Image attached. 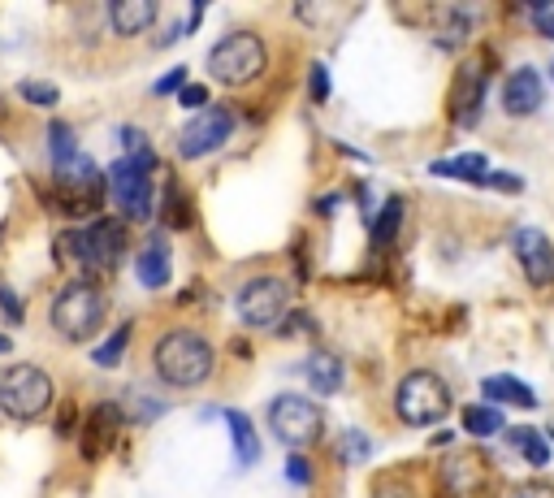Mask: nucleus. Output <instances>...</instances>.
Masks as SVG:
<instances>
[{"label": "nucleus", "mask_w": 554, "mask_h": 498, "mask_svg": "<svg viewBox=\"0 0 554 498\" xmlns=\"http://www.w3.org/2000/svg\"><path fill=\"white\" fill-rule=\"evenodd\" d=\"M52 252H57L61 265L83 273V282L104 278V273H113L117 265H122V256H126V221L96 217L83 230H65Z\"/></svg>", "instance_id": "1"}, {"label": "nucleus", "mask_w": 554, "mask_h": 498, "mask_svg": "<svg viewBox=\"0 0 554 498\" xmlns=\"http://www.w3.org/2000/svg\"><path fill=\"white\" fill-rule=\"evenodd\" d=\"M9 117V104H5V91H0V122H5Z\"/></svg>", "instance_id": "41"}, {"label": "nucleus", "mask_w": 554, "mask_h": 498, "mask_svg": "<svg viewBox=\"0 0 554 498\" xmlns=\"http://www.w3.org/2000/svg\"><path fill=\"white\" fill-rule=\"evenodd\" d=\"M490 187H498V191H511V195H516V191H524V182H520L516 174H490Z\"/></svg>", "instance_id": "38"}, {"label": "nucleus", "mask_w": 554, "mask_h": 498, "mask_svg": "<svg viewBox=\"0 0 554 498\" xmlns=\"http://www.w3.org/2000/svg\"><path fill=\"white\" fill-rule=\"evenodd\" d=\"M161 221H165V230H191V200H187V195H182L178 178H169V182H165Z\"/></svg>", "instance_id": "27"}, {"label": "nucleus", "mask_w": 554, "mask_h": 498, "mask_svg": "<svg viewBox=\"0 0 554 498\" xmlns=\"http://www.w3.org/2000/svg\"><path fill=\"white\" fill-rule=\"evenodd\" d=\"M9 347H13V343H9V334H0V356H9Z\"/></svg>", "instance_id": "40"}, {"label": "nucleus", "mask_w": 554, "mask_h": 498, "mask_svg": "<svg viewBox=\"0 0 554 498\" xmlns=\"http://www.w3.org/2000/svg\"><path fill=\"white\" fill-rule=\"evenodd\" d=\"M481 390H485V399H490L494 408H520V412H533V408H537V395L520 382V377H511V373L485 377Z\"/></svg>", "instance_id": "18"}, {"label": "nucleus", "mask_w": 554, "mask_h": 498, "mask_svg": "<svg viewBox=\"0 0 554 498\" xmlns=\"http://www.w3.org/2000/svg\"><path fill=\"white\" fill-rule=\"evenodd\" d=\"M178 104H182V109L204 113V109H208V87H204V83H187V87L178 91Z\"/></svg>", "instance_id": "30"}, {"label": "nucleus", "mask_w": 554, "mask_h": 498, "mask_svg": "<svg viewBox=\"0 0 554 498\" xmlns=\"http://www.w3.org/2000/svg\"><path fill=\"white\" fill-rule=\"evenodd\" d=\"M481 100H485V70L481 65H468L455 83V122L459 126H477L481 117Z\"/></svg>", "instance_id": "17"}, {"label": "nucleus", "mask_w": 554, "mask_h": 498, "mask_svg": "<svg viewBox=\"0 0 554 498\" xmlns=\"http://www.w3.org/2000/svg\"><path fill=\"white\" fill-rule=\"evenodd\" d=\"M18 96L26 104H35V109H52V104L61 100V91L52 83H39V78H26V83H18Z\"/></svg>", "instance_id": "29"}, {"label": "nucleus", "mask_w": 554, "mask_h": 498, "mask_svg": "<svg viewBox=\"0 0 554 498\" xmlns=\"http://www.w3.org/2000/svg\"><path fill=\"white\" fill-rule=\"evenodd\" d=\"M399 226H403V200L394 195V200L381 204V217H373V226H368V234H373V247H377V252H386V247L394 243Z\"/></svg>", "instance_id": "26"}, {"label": "nucleus", "mask_w": 554, "mask_h": 498, "mask_svg": "<svg viewBox=\"0 0 554 498\" xmlns=\"http://www.w3.org/2000/svg\"><path fill=\"white\" fill-rule=\"evenodd\" d=\"M126 343H130V325L113 330V334H109V343L91 351V360H96L100 369H117V364H122V356H126Z\"/></svg>", "instance_id": "28"}, {"label": "nucleus", "mask_w": 554, "mask_h": 498, "mask_svg": "<svg viewBox=\"0 0 554 498\" xmlns=\"http://www.w3.org/2000/svg\"><path fill=\"white\" fill-rule=\"evenodd\" d=\"M373 498H416V494H412V486H407V481H399V477H381L377 486H373Z\"/></svg>", "instance_id": "31"}, {"label": "nucleus", "mask_w": 554, "mask_h": 498, "mask_svg": "<svg viewBox=\"0 0 554 498\" xmlns=\"http://www.w3.org/2000/svg\"><path fill=\"white\" fill-rule=\"evenodd\" d=\"M433 174L438 178H459V182H490V161L477 152L468 156H455V161H438L433 165Z\"/></svg>", "instance_id": "24"}, {"label": "nucleus", "mask_w": 554, "mask_h": 498, "mask_svg": "<svg viewBox=\"0 0 554 498\" xmlns=\"http://www.w3.org/2000/svg\"><path fill=\"white\" fill-rule=\"evenodd\" d=\"M394 412H399L403 425L412 429H433L446 421V412H451V390H446V382L438 373L429 369H416L407 373L399 390H394Z\"/></svg>", "instance_id": "5"}, {"label": "nucleus", "mask_w": 554, "mask_h": 498, "mask_svg": "<svg viewBox=\"0 0 554 498\" xmlns=\"http://www.w3.org/2000/svg\"><path fill=\"white\" fill-rule=\"evenodd\" d=\"M269 70V48L256 31H234L208 48V74L221 87H252Z\"/></svg>", "instance_id": "4"}, {"label": "nucleus", "mask_w": 554, "mask_h": 498, "mask_svg": "<svg viewBox=\"0 0 554 498\" xmlns=\"http://www.w3.org/2000/svg\"><path fill=\"white\" fill-rule=\"evenodd\" d=\"M459 425H464V434H472V438H490L503 429V412H498L494 403H472V408L459 412Z\"/></svg>", "instance_id": "25"}, {"label": "nucleus", "mask_w": 554, "mask_h": 498, "mask_svg": "<svg viewBox=\"0 0 554 498\" xmlns=\"http://www.w3.org/2000/svg\"><path fill=\"white\" fill-rule=\"evenodd\" d=\"M109 22H113V31L122 39H135L156 22V5H152V0H113Z\"/></svg>", "instance_id": "19"}, {"label": "nucleus", "mask_w": 554, "mask_h": 498, "mask_svg": "<svg viewBox=\"0 0 554 498\" xmlns=\"http://www.w3.org/2000/svg\"><path fill=\"white\" fill-rule=\"evenodd\" d=\"M213 343L200 334V330H169L156 338L152 347V369L165 386L174 390H195L213 377Z\"/></svg>", "instance_id": "2"}, {"label": "nucleus", "mask_w": 554, "mask_h": 498, "mask_svg": "<svg viewBox=\"0 0 554 498\" xmlns=\"http://www.w3.org/2000/svg\"><path fill=\"white\" fill-rule=\"evenodd\" d=\"M152 169L156 156H122L109 165V200L117 204L122 221H148L152 217Z\"/></svg>", "instance_id": "8"}, {"label": "nucleus", "mask_w": 554, "mask_h": 498, "mask_svg": "<svg viewBox=\"0 0 554 498\" xmlns=\"http://www.w3.org/2000/svg\"><path fill=\"white\" fill-rule=\"evenodd\" d=\"M303 373H308L316 395H338L342 382H347V364H342V356H334V351H312Z\"/></svg>", "instance_id": "20"}, {"label": "nucleus", "mask_w": 554, "mask_h": 498, "mask_svg": "<svg viewBox=\"0 0 554 498\" xmlns=\"http://www.w3.org/2000/svg\"><path fill=\"white\" fill-rule=\"evenodd\" d=\"M308 91H312V104H325L329 100V70L321 61L312 65V83H308Z\"/></svg>", "instance_id": "33"}, {"label": "nucleus", "mask_w": 554, "mask_h": 498, "mask_svg": "<svg viewBox=\"0 0 554 498\" xmlns=\"http://www.w3.org/2000/svg\"><path fill=\"white\" fill-rule=\"evenodd\" d=\"M511 247H516V260L524 269V278H529L537 291H546V286H554V247L550 239L537 226H524L516 230V239H511Z\"/></svg>", "instance_id": "12"}, {"label": "nucleus", "mask_w": 554, "mask_h": 498, "mask_svg": "<svg viewBox=\"0 0 554 498\" xmlns=\"http://www.w3.org/2000/svg\"><path fill=\"white\" fill-rule=\"evenodd\" d=\"M122 421H126L122 403H96V408L83 416V460L109 455L117 447V434H122Z\"/></svg>", "instance_id": "13"}, {"label": "nucleus", "mask_w": 554, "mask_h": 498, "mask_svg": "<svg viewBox=\"0 0 554 498\" xmlns=\"http://www.w3.org/2000/svg\"><path fill=\"white\" fill-rule=\"evenodd\" d=\"M485 481H490V468H485L481 451H451L442 460V486L451 498H472Z\"/></svg>", "instance_id": "14"}, {"label": "nucleus", "mask_w": 554, "mask_h": 498, "mask_svg": "<svg viewBox=\"0 0 554 498\" xmlns=\"http://www.w3.org/2000/svg\"><path fill=\"white\" fill-rule=\"evenodd\" d=\"M286 477L295 481V486H312V464L303 460V455H290V460H286Z\"/></svg>", "instance_id": "36"}, {"label": "nucleus", "mask_w": 554, "mask_h": 498, "mask_svg": "<svg viewBox=\"0 0 554 498\" xmlns=\"http://www.w3.org/2000/svg\"><path fill=\"white\" fill-rule=\"evenodd\" d=\"M507 447L516 451L524 464H533V468H546V464H550V438H546V434H537L533 425L507 429Z\"/></svg>", "instance_id": "21"}, {"label": "nucleus", "mask_w": 554, "mask_h": 498, "mask_svg": "<svg viewBox=\"0 0 554 498\" xmlns=\"http://www.w3.org/2000/svg\"><path fill=\"white\" fill-rule=\"evenodd\" d=\"M226 429H230V438H234V455H239V468L256 464V455H260L256 425L247 421V416H243L239 408H230V412H226Z\"/></svg>", "instance_id": "22"}, {"label": "nucleus", "mask_w": 554, "mask_h": 498, "mask_svg": "<svg viewBox=\"0 0 554 498\" xmlns=\"http://www.w3.org/2000/svg\"><path fill=\"white\" fill-rule=\"evenodd\" d=\"M230 135H234V109H226V104L204 109V113H195L187 130L178 135V156L182 161H200V156L226 148Z\"/></svg>", "instance_id": "11"}, {"label": "nucleus", "mask_w": 554, "mask_h": 498, "mask_svg": "<svg viewBox=\"0 0 554 498\" xmlns=\"http://www.w3.org/2000/svg\"><path fill=\"white\" fill-rule=\"evenodd\" d=\"M342 455L355 464V460H368V438L364 434H355V429H347L342 434Z\"/></svg>", "instance_id": "32"}, {"label": "nucleus", "mask_w": 554, "mask_h": 498, "mask_svg": "<svg viewBox=\"0 0 554 498\" xmlns=\"http://www.w3.org/2000/svg\"><path fill=\"white\" fill-rule=\"evenodd\" d=\"M290 282L277 278V273H260V278L243 282V291L234 295V308H239V321L252 325V330H277L282 317L290 312Z\"/></svg>", "instance_id": "10"}, {"label": "nucleus", "mask_w": 554, "mask_h": 498, "mask_svg": "<svg viewBox=\"0 0 554 498\" xmlns=\"http://www.w3.org/2000/svg\"><path fill=\"white\" fill-rule=\"evenodd\" d=\"M48 156H52V174H61V169H70L78 156V139H74V126L65 122H52L48 126Z\"/></svg>", "instance_id": "23"}, {"label": "nucleus", "mask_w": 554, "mask_h": 498, "mask_svg": "<svg viewBox=\"0 0 554 498\" xmlns=\"http://www.w3.org/2000/svg\"><path fill=\"white\" fill-rule=\"evenodd\" d=\"M182 87H187V70H182V65H178V70H169L165 78H156V96H174V91H182Z\"/></svg>", "instance_id": "34"}, {"label": "nucleus", "mask_w": 554, "mask_h": 498, "mask_svg": "<svg viewBox=\"0 0 554 498\" xmlns=\"http://www.w3.org/2000/svg\"><path fill=\"white\" fill-rule=\"evenodd\" d=\"M135 278H139V286H148V291L169 286V278H174V260H169L165 239H148V247L135 256Z\"/></svg>", "instance_id": "16"}, {"label": "nucleus", "mask_w": 554, "mask_h": 498, "mask_svg": "<svg viewBox=\"0 0 554 498\" xmlns=\"http://www.w3.org/2000/svg\"><path fill=\"white\" fill-rule=\"evenodd\" d=\"M533 26H537V35L554 39V0L550 5H533Z\"/></svg>", "instance_id": "37"}, {"label": "nucleus", "mask_w": 554, "mask_h": 498, "mask_svg": "<svg viewBox=\"0 0 554 498\" xmlns=\"http://www.w3.org/2000/svg\"><path fill=\"white\" fill-rule=\"evenodd\" d=\"M511 498H554V486H546V481H542V486H520Z\"/></svg>", "instance_id": "39"}, {"label": "nucleus", "mask_w": 554, "mask_h": 498, "mask_svg": "<svg viewBox=\"0 0 554 498\" xmlns=\"http://www.w3.org/2000/svg\"><path fill=\"white\" fill-rule=\"evenodd\" d=\"M546 104V78L533 70V65H520V70L507 74L503 83V109L511 117H533Z\"/></svg>", "instance_id": "15"}, {"label": "nucleus", "mask_w": 554, "mask_h": 498, "mask_svg": "<svg viewBox=\"0 0 554 498\" xmlns=\"http://www.w3.org/2000/svg\"><path fill=\"white\" fill-rule=\"evenodd\" d=\"M546 438H550V442H554V429H550V434H546Z\"/></svg>", "instance_id": "42"}, {"label": "nucleus", "mask_w": 554, "mask_h": 498, "mask_svg": "<svg viewBox=\"0 0 554 498\" xmlns=\"http://www.w3.org/2000/svg\"><path fill=\"white\" fill-rule=\"evenodd\" d=\"M104 317H109V299L96 282L74 278L70 286H61V295L52 299V330H57L65 343H91L104 330Z\"/></svg>", "instance_id": "3"}, {"label": "nucleus", "mask_w": 554, "mask_h": 498, "mask_svg": "<svg viewBox=\"0 0 554 498\" xmlns=\"http://www.w3.org/2000/svg\"><path fill=\"white\" fill-rule=\"evenodd\" d=\"M52 399H57V386L39 364H13L0 377V412L13 421H39L52 408Z\"/></svg>", "instance_id": "7"}, {"label": "nucleus", "mask_w": 554, "mask_h": 498, "mask_svg": "<svg viewBox=\"0 0 554 498\" xmlns=\"http://www.w3.org/2000/svg\"><path fill=\"white\" fill-rule=\"evenodd\" d=\"M0 312H5V317H9L13 325H22V317H26V312H22V299L13 295L5 282H0Z\"/></svg>", "instance_id": "35"}, {"label": "nucleus", "mask_w": 554, "mask_h": 498, "mask_svg": "<svg viewBox=\"0 0 554 498\" xmlns=\"http://www.w3.org/2000/svg\"><path fill=\"white\" fill-rule=\"evenodd\" d=\"M269 429L282 447H290V455H303L308 447L321 442L325 416L308 395H295V390H290V395H277L269 403Z\"/></svg>", "instance_id": "6"}, {"label": "nucleus", "mask_w": 554, "mask_h": 498, "mask_svg": "<svg viewBox=\"0 0 554 498\" xmlns=\"http://www.w3.org/2000/svg\"><path fill=\"white\" fill-rule=\"evenodd\" d=\"M104 191H109V174H100L91 156H78L70 169L52 174V204H57V213H65V217L96 213Z\"/></svg>", "instance_id": "9"}]
</instances>
